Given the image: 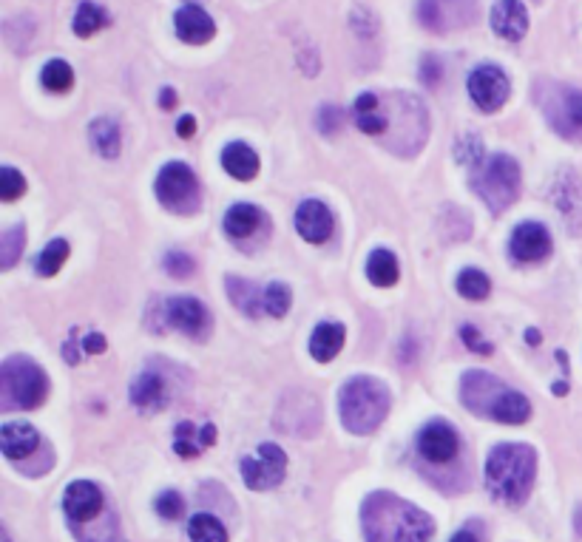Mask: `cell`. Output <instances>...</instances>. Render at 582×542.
Masks as SVG:
<instances>
[{"instance_id":"6da1fadb","label":"cell","mask_w":582,"mask_h":542,"mask_svg":"<svg viewBox=\"0 0 582 542\" xmlns=\"http://www.w3.org/2000/svg\"><path fill=\"white\" fill-rule=\"evenodd\" d=\"M355 125L370 134V137H401V140H415L418 148L424 145L426 134L412 131L415 128H426L429 131V120H426V108L418 97L404 94V91H392L387 97H378L372 91H364L353 108Z\"/></svg>"},{"instance_id":"7a4b0ae2","label":"cell","mask_w":582,"mask_h":542,"mask_svg":"<svg viewBox=\"0 0 582 542\" xmlns=\"http://www.w3.org/2000/svg\"><path fill=\"white\" fill-rule=\"evenodd\" d=\"M361 514L367 542H432L435 534L429 514L387 491L372 494Z\"/></svg>"},{"instance_id":"3957f363","label":"cell","mask_w":582,"mask_h":542,"mask_svg":"<svg viewBox=\"0 0 582 542\" xmlns=\"http://www.w3.org/2000/svg\"><path fill=\"white\" fill-rule=\"evenodd\" d=\"M537 477V452L523 443H503L494 446L486 463V486L494 500L506 506L526 503Z\"/></svg>"},{"instance_id":"277c9868","label":"cell","mask_w":582,"mask_h":542,"mask_svg":"<svg viewBox=\"0 0 582 542\" xmlns=\"http://www.w3.org/2000/svg\"><path fill=\"white\" fill-rule=\"evenodd\" d=\"M460 401L466 403L469 412L492 418L497 423H512L520 426L531 418L529 398H523L520 392H514L503 384L500 378H494L489 372H466L460 381Z\"/></svg>"},{"instance_id":"5b68a950","label":"cell","mask_w":582,"mask_h":542,"mask_svg":"<svg viewBox=\"0 0 582 542\" xmlns=\"http://www.w3.org/2000/svg\"><path fill=\"white\" fill-rule=\"evenodd\" d=\"M338 415L347 432L370 435L389 415V392L378 378L358 375L341 386L338 395Z\"/></svg>"},{"instance_id":"8992f818","label":"cell","mask_w":582,"mask_h":542,"mask_svg":"<svg viewBox=\"0 0 582 542\" xmlns=\"http://www.w3.org/2000/svg\"><path fill=\"white\" fill-rule=\"evenodd\" d=\"M472 188L480 193V199L489 205L492 213H503L506 208H512L520 196V165L506 154L483 159L477 165Z\"/></svg>"},{"instance_id":"52a82bcc","label":"cell","mask_w":582,"mask_h":542,"mask_svg":"<svg viewBox=\"0 0 582 542\" xmlns=\"http://www.w3.org/2000/svg\"><path fill=\"white\" fill-rule=\"evenodd\" d=\"M3 406L15 409H37L49 395V378L29 358H9L0 369Z\"/></svg>"},{"instance_id":"ba28073f","label":"cell","mask_w":582,"mask_h":542,"mask_svg":"<svg viewBox=\"0 0 582 542\" xmlns=\"http://www.w3.org/2000/svg\"><path fill=\"white\" fill-rule=\"evenodd\" d=\"M480 15L477 0H418V18L424 29L435 35H449L472 26Z\"/></svg>"},{"instance_id":"9c48e42d","label":"cell","mask_w":582,"mask_h":542,"mask_svg":"<svg viewBox=\"0 0 582 542\" xmlns=\"http://www.w3.org/2000/svg\"><path fill=\"white\" fill-rule=\"evenodd\" d=\"M157 196L159 202L168 210H174V213H194L196 205H199L196 174L182 162L165 165L157 176Z\"/></svg>"},{"instance_id":"30bf717a","label":"cell","mask_w":582,"mask_h":542,"mask_svg":"<svg viewBox=\"0 0 582 542\" xmlns=\"http://www.w3.org/2000/svg\"><path fill=\"white\" fill-rule=\"evenodd\" d=\"M287 474V455L276 443H262L259 452L242 460V480L247 489L270 491L276 489Z\"/></svg>"},{"instance_id":"8fae6325","label":"cell","mask_w":582,"mask_h":542,"mask_svg":"<svg viewBox=\"0 0 582 542\" xmlns=\"http://www.w3.org/2000/svg\"><path fill=\"white\" fill-rule=\"evenodd\" d=\"M509 94H512V83H509L506 71L497 69L492 63L477 66L469 74V97H472V103L483 114H494L497 108H503V103L509 100Z\"/></svg>"},{"instance_id":"7c38bea8","label":"cell","mask_w":582,"mask_h":542,"mask_svg":"<svg viewBox=\"0 0 582 542\" xmlns=\"http://www.w3.org/2000/svg\"><path fill=\"white\" fill-rule=\"evenodd\" d=\"M546 114L551 128L568 140H582V91L560 88L548 97Z\"/></svg>"},{"instance_id":"4fadbf2b","label":"cell","mask_w":582,"mask_h":542,"mask_svg":"<svg viewBox=\"0 0 582 542\" xmlns=\"http://www.w3.org/2000/svg\"><path fill=\"white\" fill-rule=\"evenodd\" d=\"M460 440L458 432L446 423V420H432L426 423L424 432L418 435V452L424 455L429 463H449L452 457L458 455Z\"/></svg>"},{"instance_id":"5bb4252c","label":"cell","mask_w":582,"mask_h":542,"mask_svg":"<svg viewBox=\"0 0 582 542\" xmlns=\"http://www.w3.org/2000/svg\"><path fill=\"white\" fill-rule=\"evenodd\" d=\"M165 318L174 330L191 335V338H202L208 330V310L202 307V301H196L191 296L168 298L165 301Z\"/></svg>"},{"instance_id":"9a60e30c","label":"cell","mask_w":582,"mask_h":542,"mask_svg":"<svg viewBox=\"0 0 582 542\" xmlns=\"http://www.w3.org/2000/svg\"><path fill=\"white\" fill-rule=\"evenodd\" d=\"M103 506H106L103 491L97 489L94 483H89V480L71 483L69 489H66V497H63V508H66L71 523H89V520H94L103 511Z\"/></svg>"},{"instance_id":"2e32d148","label":"cell","mask_w":582,"mask_h":542,"mask_svg":"<svg viewBox=\"0 0 582 542\" xmlns=\"http://www.w3.org/2000/svg\"><path fill=\"white\" fill-rule=\"evenodd\" d=\"M333 228H336L333 213L324 202H318V199L301 202L299 210H296V230L301 233V239H307L310 245H321V242L330 239Z\"/></svg>"},{"instance_id":"e0dca14e","label":"cell","mask_w":582,"mask_h":542,"mask_svg":"<svg viewBox=\"0 0 582 542\" xmlns=\"http://www.w3.org/2000/svg\"><path fill=\"white\" fill-rule=\"evenodd\" d=\"M492 29L503 40H523L529 32V12L523 0H497L492 9Z\"/></svg>"},{"instance_id":"ac0fdd59","label":"cell","mask_w":582,"mask_h":542,"mask_svg":"<svg viewBox=\"0 0 582 542\" xmlns=\"http://www.w3.org/2000/svg\"><path fill=\"white\" fill-rule=\"evenodd\" d=\"M174 29H177L179 40H185V43H191V46H202V43H208L216 35V23L213 18L205 12V9H199L194 3H188V6H182L177 9V15H174Z\"/></svg>"},{"instance_id":"d6986e66","label":"cell","mask_w":582,"mask_h":542,"mask_svg":"<svg viewBox=\"0 0 582 542\" xmlns=\"http://www.w3.org/2000/svg\"><path fill=\"white\" fill-rule=\"evenodd\" d=\"M548 250H551V236L543 225L526 222L514 230L512 256L517 262H540V259H546Z\"/></svg>"},{"instance_id":"ffe728a7","label":"cell","mask_w":582,"mask_h":542,"mask_svg":"<svg viewBox=\"0 0 582 542\" xmlns=\"http://www.w3.org/2000/svg\"><path fill=\"white\" fill-rule=\"evenodd\" d=\"M131 403L137 409H142V412L165 409L168 406V381L159 372H154V369L142 372L140 378L131 384Z\"/></svg>"},{"instance_id":"44dd1931","label":"cell","mask_w":582,"mask_h":542,"mask_svg":"<svg viewBox=\"0 0 582 542\" xmlns=\"http://www.w3.org/2000/svg\"><path fill=\"white\" fill-rule=\"evenodd\" d=\"M40 446V435H37L35 426L29 423H6L0 429V449L9 460H20V457H29Z\"/></svg>"},{"instance_id":"7402d4cb","label":"cell","mask_w":582,"mask_h":542,"mask_svg":"<svg viewBox=\"0 0 582 542\" xmlns=\"http://www.w3.org/2000/svg\"><path fill=\"white\" fill-rule=\"evenodd\" d=\"M344 347V327L341 324H333V321H324L313 330V338H310V355L316 358L318 364H327L333 361L338 352Z\"/></svg>"},{"instance_id":"603a6c76","label":"cell","mask_w":582,"mask_h":542,"mask_svg":"<svg viewBox=\"0 0 582 542\" xmlns=\"http://www.w3.org/2000/svg\"><path fill=\"white\" fill-rule=\"evenodd\" d=\"M222 165H225V171L230 176H236L239 182H247V179H253V176L259 174V157H256V151L245 145V142H233L228 145L225 151H222Z\"/></svg>"},{"instance_id":"cb8c5ba5","label":"cell","mask_w":582,"mask_h":542,"mask_svg":"<svg viewBox=\"0 0 582 542\" xmlns=\"http://www.w3.org/2000/svg\"><path fill=\"white\" fill-rule=\"evenodd\" d=\"M213 440H216V426L213 423L199 426V429H194V423H179L174 449H177L179 457H199L205 446H213Z\"/></svg>"},{"instance_id":"d4e9b609","label":"cell","mask_w":582,"mask_h":542,"mask_svg":"<svg viewBox=\"0 0 582 542\" xmlns=\"http://www.w3.org/2000/svg\"><path fill=\"white\" fill-rule=\"evenodd\" d=\"M554 199H557V208L563 210V216L571 222L574 213L582 210V188L580 179L574 171H563L557 179V188H554Z\"/></svg>"},{"instance_id":"484cf974","label":"cell","mask_w":582,"mask_h":542,"mask_svg":"<svg viewBox=\"0 0 582 542\" xmlns=\"http://www.w3.org/2000/svg\"><path fill=\"white\" fill-rule=\"evenodd\" d=\"M259 222H262V213L256 205H245V202H239V205H233L228 210V216H225V230H228L230 236H236V239H245L250 236L253 230L259 228Z\"/></svg>"},{"instance_id":"4316f807","label":"cell","mask_w":582,"mask_h":542,"mask_svg":"<svg viewBox=\"0 0 582 542\" xmlns=\"http://www.w3.org/2000/svg\"><path fill=\"white\" fill-rule=\"evenodd\" d=\"M367 276L375 287H392L398 276H401V267H398V259L389 253V250H375L367 262Z\"/></svg>"},{"instance_id":"83f0119b","label":"cell","mask_w":582,"mask_h":542,"mask_svg":"<svg viewBox=\"0 0 582 542\" xmlns=\"http://www.w3.org/2000/svg\"><path fill=\"white\" fill-rule=\"evenodd\" d=\"M91 140L97 145V151H100V157L106 159H117L120 157V128L114 120H94L89 128Z\"/></svg>"},{"instance_id":"f1b7e54d","label":"cell","mask_w":582,"mask_h":542,"mask_svg":"<svg viewBox=\"0 0 582 542\" xmlns=\"http://www.w3.org/2000/svg\"><path fill=\"white\" fill-rule=\"evenodd\" d=\"M228 296H230V301L242 310L245 315H250V318H256L259 315V304H265L262 301V296L256 293V287L250 284V281H242V279H236V276H230L228 279Z\"/></svg>"},{"instance_id":"f546056e","label":"cell","mask_w":582,"mask_h":542,"mask_svg":"<svg viewBox=\"0 0 582 542\" xmlns=\"http://www.w3.org/2000/svg\"><path fill=\"white\" fill-rule=\"evenodd\" d=\"M108 23V15L97 6V3H80V9H77V15H74V35L77 37H91L97 35L103 26Z\"/></svg>"},{"instance_id":"4dcf8cb0","label":"cell","mask_w":582,"mask_h":542,"mask_svg":"<svg viewBox=\"0 0 582 542\" xmlns=\"http://www.w3.org/2000/svg\"><path fill=\"white\" fill-rule=\"evenodd\" d=\"M188 537L191 542H228V531L213 514H196L188 523Z\"/></svg>"},{"instance_id":"1f68e13d","label":"cell","mask_w":582,"mask_h":542,"mask_svg":"<svg viewBox=\"0 0 582 542\" xmlns=\"http://www.w3.org/2000/svg\"><path fill=\"white\" fill-rule=\"evenodd\" d=\"M40 83L54 94H66L74 86V71L66 60H49L40 71Z\"/></svg>"},{"instance_id":"d6a6232c","label":"cell","mask_w":582,"mask_h":542,"mask_svg":"<svg viewBox=\"0 0 582 542\" xmlns=\"http://www.w3.org/2000/svg\"><path fill=\"white\" fill-rule=\"evenodd\" d=\"M458 293L463 298H469V301H483L492 293V281H489V276L483 270L469 267V270H463L458 276Z\"/></svg>"},{"instance_id":"836d02e7","label":"cell","mask_w":582,"mask_h":542,"mask_svg":"<svg viewBox=\"0 0 582 542\" xmlns=\"http://www.w3.org/2000/svg\"><path fill=\"white\" fill-rule=\"evenodd\" d=\"M66 259H69V242H63V239H54V242H49L46 245V250L37 256V273L40 276H54L63 264H66Z\"/></svg>"},{"instance_id":"e575fe53","label":"cell","mask_w":582,"mask_h":542,"mask_svg":"<svg viewBox=\"0 0 582 542\" xmlns=\"http://www.w3.org/2000/svg\"><path fill=\"white\" fill-rule=\"evenodd\" d=\"M262 307H265V313H270L273 318H282L290 310V304H293V293H290V287L287 284H267L265 293H262Z\"/></svg>"},{"instance_id":"d590c367","label":"cell","mask_w":582,"mask_h":542,"mask_svg":"<svg viewBox=\"0 0 582 542\" xmlns=\"http://www.w3.org/2000/svg\"><path fill=\"white\" fill-rule=\"evenodd\" d=\"M23 245H26V233H23V228H20V225L9 228L6 233H3V236H0V267H3V270L15 267V262H18Z\"/></svg>"},{"instance_id":"8d00e7d4","label":"cell","mask_w":582,"mask_h":542,"mask_svg":"<svg viewBox=\"0 0 582 542\" xmlns=\"http://www.w3.org/2000/svg\"><path fill=\"white\" fill-rule=\"evenodd\" d=\"M455 159L460 165H480L483 162V142L475 134H463L455 142Z\"/></svg>"},{"instance_id":"74e56055","label":"cell","mask_w":582,"mask_h":542,"mask_svg":"<svg viewBox=\"0 0 582 542\" xmlns=\"http://www.w3.org/2000/svg\"><path fill=\"white\" fill-rule=\"evenodd\" d=\"M23 191H26V179H23V174L15 171V168H3V171H0V199H3V202H15L18 196H23Z\"/></svg>"},{"instance_id":"f35d334b","label":"cell","mask_w":582,"mask_h":542,"mask_svg":"<svg viewBox=\"0 0 582 542\" xmlns=\"http://www.w3.org/2000/svg\"><path fill=\"white\" fill-rule=\"evenodd\" d=\"M165 270H168L171 276H177V279H188V276H194L196 264L188 253H179V250H174V253H168V256H165Z\"/></svg>"},{"instance_id":"ab89813d","label":"cell","mask_w":582,"mask_h":542,"mask_svg":"<svg viewBox=\"0 0 582 542\" xmlns=\"http://www.w3.org/2000/svg\"><path fill=\"white\" fill-rule=\"evenodd\" d=\"M157 511H159V517H165V520H177V517H182V511H185L182 494H177V491H165V494H159Z\"/></svg>"},{"instance_id":"60d3db41","label":"cell","mask_w":582,"mask_h":542,"mask_svg":"<svg viewBox=\"0 0 582 542\" xmlns=\"http://www.w3.org/2000/svg\"><path fill=\"white\" fill-rule=\"evenodd\" d=\"M341 123H344V117H341V108H336V105H327V108H321V114H318V128H321L327 137H333V134H336V128Z\"/></svg>"},{"instance_id":"b9f144b4","label":"cell","mask_w":582,"mask_h":542,"mask_svg":"<svg viewBox=\"0 0 582 542\" xmlns=\"http://www.w3.org/2000/svg\"><path fill=\"white\" fill-rule=\"evenodd\" d=\"M463 341H466V347H469V350L472 352H480V355H492V344H486V341H483V335L477 333L475 327H463Z\"/></svg>"},{"instance_id":"7bdbcfd3","label":"cell","mask_w":582,"mask_h":542,"mask_svg":"<svg viewBox=\"0 0 582 542\" xmlns=\"http://www.w3.org/2000/svg\"><path fill=\"white\" fill-rule=\"evenodd\" d=\"M177 134L182 137V140H191L196 134V120L191 117V114H182L177 123Z\"/></svg>"},{"instance_id":"ee69618b","label":"cell","mask_w":582,"mask_h":542,"mask_svg":"<svg viewBox=\"0 0 582 542\" xmlns=\"http://www.w3.org/2000/svg\"><path fill=\"white\" fill-rule=\"evenodd\" d=\"M83 347H86V352H94V355H97V352H106L108 344H106V338H103L100 333H91V335H86Z\"/></svg>"},{"instance_id":"f6af8a7d","label":"cell","mask_w":582,"mask_h":542,"mask_svg":"<svg viewBox=\"0 0 582 542\" xmlns=\"http://www.w3.org/2000/svg\"><path fill=\"white\" fill-rule=\"evenodd\" d=\"M159 103H162V108H174V105H177V91H174V88H162Z\"/></svg>"},{"instance_id":"bcb514c9","label":"cell","mask_w":582,"mask_h":542,"mask_svg":"<svg viewBox=\"0 0 582 542\" xmlns=\"http://www.w3.org/2000/svg\"><path fill=\"white\" fill-rule=\"evenodd\" d=\"M449 542H477V537L472 534V531H458V534H455Z\"/></svg>"},{"instance_id":"7dc6e473","label":"cell","mask_w":582,"mask_h":542,"mask_svg":"<svg viewBox=\"0 0 582 542\" xmlns=\"http://www.w3.org/2000/svg\"><path fill=\"white\" fill-rule=\"evenodd\" d=\"M526 335H529V344H531V347H537V344H540V333H537V330H529V333H526Z\"/></svg>"},{"instance_id":"c3c4849f","label":"cell","mask_w":582,"mask_h":542,"mask_svg":"<svg viewBox=\"0 0 582 542\" xmlns=\"http://www.w3.org/2000/svg\"><path fill=\"white\" fill-rule=\"evenodd\" d=\"M577 534L582 537V506H580V511H577Z\"/></svg>"},{"instance_id":"681fc988","label":"cell","mask_w":582,"mask_h":542,"mask_svg":"<svg viewBox=\"0 0 582 542\" xmlns=\"http://www.w3.org/2000/svg\"><path fill=\"white\" fill-rule=\"evenodd\" d=\"M554 392H557V395H565V384H554Z\"/></svg>"}]
</instances>
